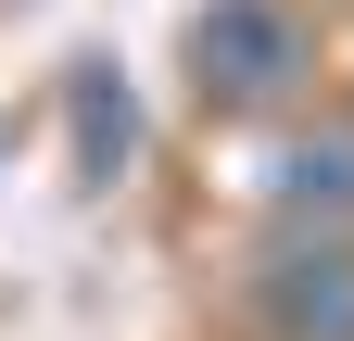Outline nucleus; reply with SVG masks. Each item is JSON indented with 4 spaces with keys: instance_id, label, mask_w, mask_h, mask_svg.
I'll use <instances>...</instances> for the list:
<instances>
[{
    "instance_id": "obj_1",
    "label": "nucleus",
    "mask_w": 354,
    "mask_h": 341,
    "mask_svg": "<svg viewBox=\"0 0 354 341\" xmlns=\"http://www.w3.org/2000/svg\"><path fill=\"white\" fill-rule=\"evenodd\" d=\"M190 89L215 114H266L304 89V13L291 0H203L190 13Z\"/></svg>"
},
{
    "instance_id": "obj_2",
    "label": "nucleus",
    "mask_w": 354,
    "mask_h": 341,
    "mask_svg": "<svg viewBox=\"0 0 354 341\" xmlns=\"http://www.w3.org/2000/svg\"><path fill=\"white\" fill-rule=\"evenodd\" d=\"M253 329L266 341H354V228H279L253 253Z\"/></svg>"
},
{
    "instance_id": "obj_3",
    "label": "nucleus",
    "mask_w": 354,
    "mask_h": 341,
    "mask_svg": "<svg viewBox=\"0 0 354 341\" xmlns=\"http://www.w3.org/2000/svg\"><path fill=\"white\" fill-rule=\"evenodd\" d=\"M279 228H354V114L279 152Z\"/></svg>"
},
{
    "instance_id": "obj_4",
    "label": "nucleus",
    "mask_w": 354,
    "mask_h": 341,
    "mask_svg": "<svg viewBox=\"0 0 354 341\" xmlns=\"http://www.w3.org/2000/svg\"><path fill=\"white\" fill-rule=\"evenodd\" d=\"M64 101H76V177L102 190L114 164L140 152V114H127V76H114V64H76V89H64Z\"/></svg>"
}]
</instances>
